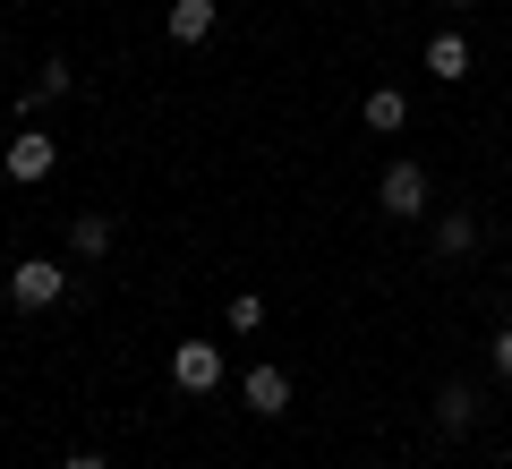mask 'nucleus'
I'll return each mask as SVG.
<instances>
[{
  "mask_svg": "<svg viewBox=\"0 0 512 469\" xmlns=\"http://www.w3.org/2000/svg\"><path fill=\"white\" fill-rule=\"evenodd\" d=\"M444 9H478V0H444Z\"/></svg>",
  "mask_w": 512,
  "mask_h": 469,
  "instance_id": "16",
  "label": "nucleus"
},
{
  "mask_svg": "<svg viewBox=\"0 0 512 469\" xmlns=\"http://www.w3.org/2000/svg\"><path fill=\"white\" fill-rule=\"evenodd\" d=\"M222 18V0H171V43H205Z\"/></svg>",
  "mask_w": 512,
  "mask_h": 469,
  "instance_id": "7",
  "label": "nucleus"
},
{
  "mask_svg": "<svg viewBox=\"0 0 512 469\" xmlns=\"http://www.w3.org/2000/svg\"><path fill=\"white\" fill-rule=\"evenodd\" d=\"M239 401H248L256 418H282L291 410V376H282V367H248V376H239Z\"/></svg>",
  "mask_w": 512,
  "mask_h": 469,
  "instance_id": "5",
  "label": "nucleus"
},
{
  "mask_svg": "<svg viewBox=\"0 0 512 469\" xmlns=\"http://www.w3.org/2000/svg\"><path fill=\"white\" fill-rule=\"evenodd\" d=\"M0 350H9V342H0Z\"/></svg>",
  "mask_w": 512,
  "mask_h": 469,
  "instance_id": "17",
  "label": "nucleus"
},
{
  "mask_svg": "<svg viewBox=\"0 0 512 469\" xmlns=\"http://www.w3.org/2000/svg\"><path fill=\"white\" fill-rule=\"evenodd\" d=\"M69 256H86V265H94V256H111V214H77L69 222Z\"/></svg>",
  "mask_w": 512,
  "mask_h": 469,
  "instance_id": "10",
  "label": "nucleus"
},
{
  "mask_svg": "<svg viewBox=\"0 0 512 469\" xmlns=\"http://www.w3.org/2000/svg\"><path fill=\"white\" fill-rule=\"evenodd\" d=\"M60 469H111V461H103V452H86V444H77V452H69Z\"/></svg>",
  "mask_w": 512,
  "mask_h": 469,
  "instance_id": "15",
  "label": "nucleus"
},
{
  "mask_svg": "<svg viewBox=\"0 0 512 469\" xmlns=\"http://www.w3.org/2000/svg\"><path fill=\"white\" fill-rule=\"evenodd\" d=\"M427 77H436V86H461V77H470V43L436 35V43H427Z\"/></svg>",
  "mask_w": 512,
  "mask_h": 469,
  "instance_id": "8",
  "label": "nucleus"
},
{
  "mask_svg": "<svg viewBox=\"0 0 512 469\" xmlns=\"http://www.w3.org/2000/svg\"><path fill=\"white\" fill-rule=\"evenodd\" d=\"M376 205H384L393 222H419V214H427V163H384Z\"/></svg>",
  "mask_w": 512,
  "mask_h": 469,
  "instance_id": "1",
  "label": "nucleus"
},
{
  "mask_svg": "<svg viewBox=\"0 0 512 469\" xmlns=\"http://www.w3.org/2000/svg\"><path fill=\"white\" fill-rule=\"evenodd\" d=\"M436 427L444 435H470L478 427V384H444V393H436Z\"/></svg>",
  "mask_w": 512,
  "mask_h": 469,
  "instance_id": "6",
  "label": "nucleus"
},
{
  "mask_svg": "<svg viewBox=\"0 0 512 469\" xmlns=\"http://www.w3.org/2000/svg\"><path fill=\"white\" fill-rule=\"evenodd\" d=\"M0 163H9V180H18V188H35V180H52V171H60V145L35 137V128H18V137L0 145Z\"/></svg>",
  "mask_w": 512,
  "mask_h": 469,
  "instance_id": "2",
  "label": "nucleus"
},
{
  "mask_svg": "<svg viewBox=\"0 0 512 469\" xmlns=\"http://www.w3.org/2000/svg\"><path fill=\"white\" fill-rule=\"evenodd\" d=\"M359 120L376 128V137H393V128L410 120V103H402V86H376V94H367V103H359Z\"/></svg>",
  "mask_w": 512,
  "mask_h": 469,
  "instance_id": "9",
  "label": "nucleus"
},
{
  "mask_svg": "<svg viewBox=\"0 0 512 469\" xmlns=\"http://www.w3.org/2000/svg\"><path fill=\"white\" fill-rule=\"evenodd\" d=\"M69 86H77V69H69V60H43V77H35V94H43V103H60Z\"/></svg>",
  "mask_w": 512,
  "mask_h": 469,
  "instance_id": "12",
  "label": "nucleus"
},
{
  "mask_svg": "<svg viewBox=\"0 0 512 469\" xmlns=\"http://www.w3.org/2000/svg\"><path fill=\"white\" fill-rule=\"evenodd\" d=\"M256 325H265V299H256V290H239V299H231V333H256Z\"/></svg>",
  "mask_w": 512,
  "mask_h": 469,
  "instance_id": "13",
  "label": "nucleus"
},
{
  "mask_svg": "<svg viewBox=\"0 0 512 469\" xmlns=\"http://www.w3.org/2000/svg\"><path fill=\"white\" fill-rule=\"evenodd\" d=\"M470 248H478V214H444L436 222V256H453V265H461Z\"/></svg>",
  "mask_w": 512,
  "mask_h": 469,
  "instance_id": "11",
  "label": "nucleus"
},
{
  "mask_svg": "<svg viewBox=\"0 0 512 469\" xmlns=\"http://www.w3.org/2000/svg\"><path fill=\"white\" fill-rule=\"evenodd\" d=\"M60 290H69V265H52V256H26V265L9 273V299L18 307H52Z\"/></svg>",
  "mask_w": 512,
  "mask_h": 469,
  "instance_id": "4",
  "label": "nucleus"
},
{
  "mask_svg": "<svg viewBox=\"0 0 512 469\" xmlns=\"http://www.w3.org/2000/svg\"><path fill=\"white\" fill-rule=\"evenodd\" d=\"M495 376H504V384H512V325H504V333H495Z\"/></svg>",
  "mask_w": 512,
  "mask_h": 469,
  "instance_id": "14",
  "label": "nucleus"
},
{
  "mask_svg": "<svg viewBox=\"0 0 512 469\" xmlns=\"http://www.w3.org/2000/svg\"><path fill=\"white\" fill-rule=\"evenodd\" d=\"M171 384L180 393H222V342H180L171 350Z\"/></svg>",
  "mask_w": 512,
  "mask_h": 469,
  "instance_id": "3",
  "label": "nucleus"
}]
</instances>
